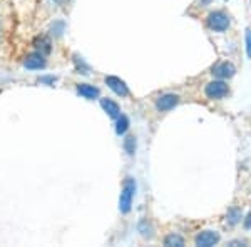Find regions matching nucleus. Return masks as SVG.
Instances as JSON below:
<instances>
[{
  "label": "nucleus",
  "mask_w": 251,
  "mask_h": 247,
  "mask_svg": "<svg viewBox=\"0 0 251 247\" xmlns=\"http://www.w3.org/2000/svg\"><path fill=\"white\" fill-rule=\"evenodd\" d=\"M134 192H136L134 179H132V177H126V180L123 184V192H121V197H119V209L123 214H127L129 210H131Z\"/></svg>",
  "instance_id": "1"
},
{
  "label": "nucleus",
  "mask_w": 251,
  "mask_h": 247,
  "mask_svg": "<svg viewBox=\"0 0 251 247\" xmlns=\"http://www.w3.org/2000/svg\"><path fill=\"white\" fill-rule=\"evenodd\" d=\"M206 23L213 32H225L229 27V17L223 10H214L208 15Z\"/></svg>",
  "instance_id": "2"
},
{
  "label": "nucleus",
  "mask_w": 251,
  "mask_h": 247,
  "mask_svg": "<svg viewBox=\"0 0 251 247\" xmlns=\"http://www.w3.org/2000/svg\"><path fill=\"white\" fill-rule=\"evenodd\" d=\"M204 94H206L208 99H213V100L223 99V97L228 95V84H226L225 80H221V79L211 80V82L206 84Z\"/></svg>",
  "instance_id": "3"
},
{
  "label": "nucleus",
  "mask_w": 251,
  "mask_h": 247,
  "mask_svg": "<svg viewBox=\"0 0 251 247\" xmlns=\"http://www.w3.org/2000/svg\"><path fill=\"white\" fill-rule=\"evenodd\" d=\"M220 232H216V230H203V232H200L196 237H194V244L200 246V247H211L214 244H218L220 242Z\"/></svg>",
  "instance_id": "4"
},
{
  "label": "nucleus",
  "mask_w": 251,
  "mask_h": 247,
  "mask_svg": "<svg viewBox=\"0 0 251 247\" xmlns=\"http://www.w3.org/2000/svg\"><path fill=\"white\" fill-rule=\"evenodd\" d=\"M177 102H179V95L164 94V95H161L159 99L156 100V109L159 112H168V111H171V109L176 107Z\"/></svg>",
  "instance_id": "5"
},
{
  "label": "nucleus",
  "mask_w": 251,
  "mask_h": 247,
  "mask_svg": "<svg viewBox=\"0 0 251 247\" xmlns=\"http://www.w3.org/2000/svg\"><path fill=\"white\" fill-rule=\"evenodd\" d=\"M106 84H107V87L114 92V94L121 95V97H127L129 95L127 86H126V82H124V80H121L119 77H114V75L106 77Z\"/></svg>",
  "instance_id": "6"
},
{
  "label": "nucleus",
  "mask_w": 251,
  "mask_h": 247,
  "mask_svg": "<svg viewBox=\"0 0 251 247\" xmlns=\"http://www.w3.org/2000/svg\"><path fill=\"white\" fill-rule=\"evenodd\" d=\"M234 74H236V68H234L233 64H229V62H221L213 68V75L221 80L231 79Z\"/></svg>",
  "instance_id": "7"
},
{
  "label": "nucleus",
  "mask_w": 251,
  "mask_h": 247,
  "mask_svg": "<svg viewBox=\"0 0 251 247\" xmlns=\"http://www.w3.org/2000/svg\"><path fill=\"white\" fill-rule=\"evenodd\" d=\"M24 66H25V68H30V70H39V68L46 67V59L40 52H34V54L27 55L25 60H24Z\"/></svg>",
  "instance_id": "8"
},
{
  "label": "nucleus",
  "mask_w": 251,
  "mask_h": 247,
  "mask_svg": "<svg viewBox=\"0 0 251 247\" xmlns=\"http://www.w3.org/2000/svg\"><path fill=\"white\" fill-rule=\"evenodd\" d=\"M100 105H102V109L107 112L109 117H112V119H117V117L121 115V109H119V105L114 102V100L100 99Z\"/></svg>",
  "instance_id": "9"
},
{
  "label": "nucleus",
  "mask_w": 251,
  "mask_h": 247,
  "mask_svg": "<svg viewBox=\"0 0 251 247\" xmlns=\"http://www.w3.org/2000/svg\"><path fill=\"white\" fill-rule=\"evenodd\" d=\"M77 92L80 95L86 97V99H96V97H99V89L94 86H89V84H80V86H77Z\"/></svg>",
  "instance_id": "10"
},
{
  "label": "nucleus",
  "mask_w": 251,
  "mask_h": 247,
  "mask_svg": "<svg viewBox=\"0 0 251 247\" xmlns=\"http://www.w3.org/2000/svg\"><path fill=\"white\" fill-rule=\"evenodd\" d=\"M34 45L37 48V52H40L42 55H46L50 52V40L47 37H37L34 40Z\"/></svg>",
  "instance_id": "11"
},
{
  "label": "nucleus",
  "mask_w": 251,
  "mask_h": 247,
  "mask_svg": "<svg viewBox=\"0 0 251 247\" xmlns=\"http://www.w3.org/2000/svg\"><path fill=\"white\" fill-rule=\"evenodd\" d=\"M164 246L181 247V246H184V239L181 236H177V234H169V236H166V239H164Z\"/></svg>",
  "instance_id": "12"
},
{
  "label": "nucleus",
  "mask_w": 251,
  "mask_h": 247,
  "mask_svg": "<svg viewBox=\"0 0 251 247\" xmlns=\"http://www.w3.org/2000/svg\"><path fill=\"white\" fill-rule=\"evenodd\" d=\"M129 129V119L126 115H119L117 117V125H116V132L119 134V135H123V134Z\"/></svg>",
  "instance_id": "13"
},
{
  "label": "nucleus",
  "mask_w": 251,
  "mask_h": 247,
  "mask_svg": "<svg viewBox=\"0 0 251 247\" xmlns=\"http://www.w3.org/2000/svg\"><path fill=\"white\" fill-rule=\"evenodd\" d=\"M124 149H126V152L129 154V156H132L136 151V137L134 135H127L124 139Z\"/></svg>",
  "instance_id": "14"
},
{
  "label": "nucleus",
  "mask_w": 251,
  "mask_h": 247,
  "mask_svg": "<svg viewBox=\"0 0 251 247\" xmlns=\"http://www.w3.org/2000/svg\"><path fill=\"white\" fill-rule=\"evenodd\" d=\"M241 217H243V214H241V210L240 209H231L228 212V222L231 225H234V224H238V222L241 221Z\"/></svg>",
  "instance_id": "15"
},
{
  "label": "nucleus",
  "mask_w": 251,
  "mask_h": 247,
  "mask_svg": "<svg viewBox=\"0 0 251 247\" xmlns=\"http://www.w3.org/2000/svg\"><path fill=\"white\" fill-rule=\"evenodd\" d=\"M246 54L251 59V27L246 29Z\"/></svg>",
  "instance_id": "16"
},
{
  "label": "nucleus",
  "mask_w": 251,
  "mask_h": 247,
  "mask_svg": "<svg viewBox=\"0 0 251 247\" xmlns=\"http://www.w3.org/2000/svg\"><path fill=\"white\" fill-rule=\"evenodd\" d=\"M245 227H251V212L248 214V217H246V221H245Z\"/></svg>",
  "instance_id": "17"
},
{
  "label": "nucleus",
  "mask_w": 251,
  "mask_h": 247,
  "mask_svg": "<svg viewBox=\"0 0 251 247\" xmlns=\"http://www.w3.org/2000/svg\"><path fill=\"white\" fill-rule=\"evenodd\" d=\"M236 244L246 246V242H245V241H231V242H229V246H236Z\"/></svg>",
  "instance_id": "18"
},
{
  "label": "nucleus",
  "mask_w": 251,
  "mask_h": 247,
  "mask_svg": "<svg viewBox=\"0 0 251 247\" xmlns=\"http://www.w3.org/2000/svg\"><path fill=\"white\" fill-rule=\"evenodd\" d=\"M209 2H211V0H201V3H203V5H204V3H209Z\"/></svg>",
  "instance_id": "19"
}]
</instances>
